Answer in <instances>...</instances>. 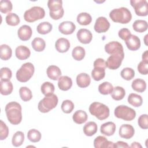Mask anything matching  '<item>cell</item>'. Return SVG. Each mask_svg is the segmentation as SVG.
<instances>
[{
  "label": "cell",
  "instance_id": "f35d334b",
  "mask_svg": "<svg viewBox=\"0 0 148 148\" xmlns=\"http://www.w3.org/2000/svg\"><path fill=\"white\" fill-rule=\"evenodd\" d=\"M24 140V134L21 131H17L13 136L12 143L15 147L20 146Z\"/></svg>",
  "mask_w": 148,
  "mask_h": 148
},
{
  "label": "cell",
  "instance_id": "4dcf8cb0",
  "mask_svg": "<svg viewBox=\"0 0 148 148\" xmlns=\"http://www.w3.org/2000/svg\"><path fill=\"white\" fill-rule=\"evenodd\" d=\"M125 95V91L124 88L120 86L113 87V90L111 93L112 98L116 101H120L124 98Z\"/></svg>",
  "mask_w": 148,
  "mask_h": 148
},
{
  "label": "cell",
  "instance_id": "8d00e7d4",
  "mask_svg": "<svg viewBox=\"0 0 148 148\" xmlns=\"http://www.w3.org/2000/svg\"><path fill=\"white\" fill-rule=\"evenodd\" d=\"M86 54L85 50L83 47L76 46L75 47L72 52V57L76 61L82 60Z\"/></svg>",
  "mask_w": 148,
  "mask_h": 148
},
{
  "label": "cell",
  "instance_id": "f907efd6",
  "mask_svg": "<svg viewBox=\"0 0 148 148\" xmlns=\"http://www.w3.org/2000/svg\"><path fill=\"white\" fill-rule=\"evenodd\" d=\"M138 71L142 75H147L148 73V61H142L138 65Z\"/></svg>",
  "mask_w": 148,
  "mask_h": 148
},
{
  "label": "cell",
  "instance_id": "9f6ffc18",
  "mask_svg": "<svg viewBox=\"0 0 148 148\" xmlns=\"http://www.w3.org/2000/svg\"><path fill=\"white\" fill-rule=\"evenodd\" d=\"M142 61H148V50H146L142 54Z\"/></svg>",
  "mask_w": 148,
  "mask_h": 148
},
{
  "label": "cell",
  "instance_id": "bcb514c9",
  "mask_svg": "<svg viewBox=\"0 0 148 148\" xmlns=\"http://www.w3.org/2000/svg\"><path fill=\"white\" fill-rule=\"evenodd\" d=\"M75 108L74 103L69 99L64 100L61 104V110L65 113H70Z\"/></svg>",
  "mask_w": 148,
  "mask_h": 148
},
{
  "label": "cell",
  "instance_id": "680465c9",
  "mask_svg": "<svg viewBox=\"0 0 148 148\" xmlns=\"http://www.w3.org/2000/svg\"><path fill=\"white\" fill-rule=\"evenodd\" d=\"M147 37V35H146L145 36V39H144V40H145V43L146 45H147V40H146Z\"/></svg>",
  "mask_w": 148,
  "mask_h": 148
},
{
  "label": "cell",
  "instance_id": "277c9868",
  "mask_svg": "<svg viewBox=\"0 0 148 148\" xmlns=\"http://www.w3.org/2000/svg\"><path fill=\"white\" fill-rule=\"evenodd\" d=\"M35 71L34 65L31 62H26L21 65L17 71L16 76L17 80L22 83L28 82L33 76Z\"/></svg>",
  "mask_w": 148,
  "mask_h": 148
},
{
  "label": "cell",
  "instance_id": "30bf717a",
  "mask_svg": "<svg viewBox=\"0 0 148 148\" xmlns=\"http://www.w3.org/2000/svg\"><path fill=\"white\" fill-rule=\"evenodd\" d=\"M110 28V23L105 17H99L95 21L94 30L100 34L106 32Z\"/></svg>",
  "mask_w": 148,
  "mask_h": 148
},
{
  "label": "cell",
  "instance_id": "b9f144b4",
  "mask_svg": "<svg viewBox=\"0 0 148 148\" xmlns=\"http://www.w3.org/2000/svg\"><path fill=\"white\" fill-rule=\"evenodd\" d=\"M47 6L50 12L58 11L62 8V1L61 0H49Z\"/></svg>",
  "mask_w": 148,
  "mask_h": 148
},
{
  "label": "cell",
  "instance_id": "83f0119b",
  "mask_svg": "<svg viewBox=\"0 0 148 148\" xmlns=\"http://www.w3.org/2000/svg\"><path fill=\"white\" fill-rule=\"evenodd\" d=\"M12 50L10 46L7 45L3 44L0 46V57L2 60H8L12 57Z\"/></svg>",
  "mask_w": 148,
  "mask_h": 148
},
{
  "label": "cell",
  "instance_id": "ab89813d",
  "mask_svg": "<svg viewBox=\"0 0 148 148\" xmlns=\"http://www.w3.org/2000/svg\"><path fill=\"white\" fill-rule=\"evenodd\" d=\"M6 23L8 25L10 26H16L20 23V18L14 13H9L5 17Z\"/></svg>",
  "mask_w": 148,
  "mask_h": 148
},
{
  "label": "cell",
  "instance_id": "d4e9b609",
  "mask_svg": "<svg viewBox=\"0 0 148 148\" xmlns=\"http://www.w3.org/2000/svg\"><path fill=\"white\" fill-rule=\"evenodd\" d=\"M97 124L94 121H89L83 127V132L88 136L94 135L97 131Z\"/></svg>",
  "mask_w": 148,
  "mask_h": 148
},
{
  "label": "cell",
  "instance_id": "3957f363",
  "mask_svg": "<svg viewBox=\"0 0 148 148\" xmlns=\"http://www.w3.org/2000/svg\"><path fill=\"white\" fill-rule=\"evenodd\" d=\"M89 112L99 120H103L107 119L110 113L109 108L103 103L94 102L89 106Z\"/></svg>",
  "mask_w": 148,
  "mask_h": 148
},
{
  "label": "cell",
  "instance_id": "d590c367",
  "mask_svg": "<svg viewBox=\"0 0 148 148\" xmlns=\"http://www.w3.org/2000/svg\"><path fill=\"white\" fill-rule=\"evenodd\" d=\"M52 28H53V26L50 23L45 21L40 23L37 26L36 29H37V32L39 34L45 35L49 33L52 30Z\"/></svg>",
  "mask_w": 148,
  "mask_h": 148
},
{
  "label": "cell",
  "instance_id": "9c48e42d",
  "mask_svg": "<svg viewBox=\"0 0 148 148\" xmlns=\"http://www.w3.org/2000/svg\"><path fill=\"white\" fill-rule=\"evenodd\" d=\"M124 58V53H116L111 54L106 62V66L110 69L114 70L119 68Z\"/></svg>",
  "mask_w": 148,
  "mask_h": 148
},
{
  "label": "cell",
  "instance_id": "ac0fdd59",
  "mask_svg": "<svg viewBox=\"0 0 148 148\" xmlns=\"http://www.w3.org/2000/svg\"><path fill=\"white\" fill-rule=\"evenodd\" d=\"M55 47L57 51L62 53H65L70 48V42L66 38H59L56 42Z\"/></svg>",
  "mask_w": 148,
  "mask_h": 148
},
{
  "label": "cell",
  "instance_id": "5bb4252c",
  "mask_svg": "<svg viewBox=\"0 0 148 148\" xmlns=\"http://www.w3.org/2000/svg\"><path fill=\"white\" fill-rule=\"evenodd\" d=\"M76 29L75 24L69 21H63L60 23L58 25L59 31L64 35H70L73 34V32Z\"/></svg>",
  "mask_w": 148,
  "mask_h": 148
},
{
  "label": "cell",
  "instance_id": "44dd1931",
  "mask_svg": "<svg viewBox=\"0 0 148 148\" xmlns=\"http://www.w3.org/2000/svg\"><path fill=\"white\" fill-rule=\"evenodd\" d=\"M72 86V80L71 77L67 76H60L58 80V86L62 91L69 90Z\"/></svg>",
  "mask_w": 148,
  "mask_h": 148
},
{
  "label": "cell",
  "instance_id": "ba28073f",
  "mask_svg": "<svg viewBox=\"0 0 148 148\" xmlns=\"http://www.w3.org/2000/svg\"><path fill=\"white\" fill-rule=\"evenodd\" d=\"M130 3L137 16H146L148 14V3L146 0H131Z\"/></svg>",
  "mask_w": 148,
  "mask_h": 148
},
{
  "label": "cell",
  "instance_id": "c3c4849f",
  "mask_svg": "<svg viewBox=\"0 0 148 148\" xmlns=\"http://www.w3.org/2000/svg\"><path fill=\"white\" fill-rule=\"evenodd\" d=\"M0 122V139L2 140L8 136L9 128L2 120H1Z\"/></svg>",
  "mask_w": 148,
  "mask_h": 148
},
{
  "label": "cell",
  "instance_id": "cb8c5ba5",
  "mask_svg": "<svg viewBox=\"0 0 148 148\" xmlns=\"http://www.w3.org/2000/svg\"><path fill=\"white\" fill-rule=\"evenodd\" d=\"M73 120L78 124H82L85 123L88 119L87 113L82 110H78L75 112L72 116Z\"/></svg>",
  "mask_w": 148,
  "mask_h": 148
},
{
  "label": "cell",
  "instance_id": "d6986e66",
  "mask_svg": "<svg viewBox=\"0 0 148 148\" xmlns=\"http://www.w3.org/2000/svg\"><path fill=\"white\" fill-rule=\"evenodd\" d=\"M16 57L20 60H25L29 57L31 51L29 48L25 46H19L16 47L15 50Z\"/></svg>",
  "mask_w": 148,
  "mask_h": 148
},
{
  "label": "cell",
  "instance_id": "484cf974",
  "mask_svg": "<svg viewBox=\"0 0 148 148\" xmlns=\"http://www.w3.org/2000/svg\"><path fill=\"white\" fill-rule=\"evenodd\" d=\"M131 87L134 90L139 92H143L146 90V83L142 79H136L132 82Z\"/></svg>",
  "mask_w": 148,
  "mask_h": 148
},
{
  "label": "cell",
  "instance_id": "8992f818",
  "mask_svg": "<svg viewBox=\"0 0 148 148\" xmlns=\"http://www.w3.org/2000/svg\"><path fill=\"white\" fill-rule=\"evenodd\" d=\"M114 116L118 118L125 121H131L136 117L135 111L131 108L126 105H119L114 112Z\"/></svg>",
  "mask_w": 148,
  "mask_h": 148
},
{
  "label": "cell",
  "instance_id": "2e32d148",
  "mask_svg": "<svg viewBox=\"0 0 148 148\" xmlns=\"http://www.w3.org/2000/svg\"><path fill=\"white\" fill-rule=\"evenodd\" d=\"M94 146L95 148H113L114 147V143L108 140V139L103 136H98L96 137L94 140Z\"/></svg>",
  "mask_w": 148,
  "mask_h": 148
},
{
  "label": "cell",
  "instance_id": "60d3db41",
  "mask_svg": "<svg viewBox=\"0 0 148 148\" xmlns=\"http://www.w3.org/2000/svg\"><path fill=\"white\" fill-rule=\"evenodd\" d=\"M19 94L21 99L24 102L28 101L32 98L31 90L27 87H21L19 90Z\"/></svg>",
  "mask_w": 148,
  "mask_h": 148
},
{
  "label": "cell",
  "instance_id": "11a10c76",
  "mask_svg": "<svg viewBox=\"0 0 148 148\" xmlns=\"http://www.w3.org/2000/svg\"><path fill=\"white\" fill-rule=\"evenodd\" d=\"M130 146L128 145L124 142L123 141H118L116 143H114V147L118 148V147H124V148H127Z\"/></svg>",
  "mask_w": 148,
  "mask_h": 148
},
{
  "label": "cell",
  "instance_id": "f5cc1de1",
  "mask_svg": "<svg viewBox=\"0 0 148 148\" xmlns=\"http://www.w3.org/2000/svg\"><path fill=\"white\" fill-rule=\"evenodd\" d=\"M64 10L63 8L59 10L58 11H56L54 12H49V15L51 17V18H53V20H59L61 18H62L64 16Z\"/></svg>",
  "mask_w": 148,
  "mask_h": 148
},
{
  "label": "cell",
  "instance_id": "9a60e30c",
  "mask_svg": "<svg viewBox=\"0 0 148 148\" xmlns=\"http://www.w3.org/2000/svg\"><path fill=\"white\" fill-rule=\"evenodd\" d=\"M135 133L134 127L130 124H123L119 129V135L120 137L128 139L131 138Z\"/></svg>",
  "mask_w": 148,
  "mask_h": 148
},
{
  "label": "cell",
  "instance_id": "6f0895ef",
  "mask_svg": "<svg viewBox=\"0 0 148 148\" xmlns=\"http://www.w3.org/2000/svg\"><path fill=\"white\" fill-rule=\"evenodd\" d=\"M130 147H142V146L140 145V144L139 143H138L137 142H134L131 144Z\"/></svg>",
  "mask_w": 148,
  "mask_h": 148
},
{
  "label": "cell",
  "instance_id": "6da1fadb",
  "mask_svg": "<svg viewBox=\"0 0 148 148\" xmlns=\"http://www.w3.org/2000/svg\"><path fill=\"white\" fill-rule=\"evenodd\" d=\"M5 112L8 121L13 125L20 124L22 120L21 106L16 102H10L5 106Z\"/></svg>",
  "mask_w": 148,
  "mask_h": 148
},
{
  "label": "cell",
  "instance_id": "ee69618b",
  "mask_svg": "<svg viewBox=\"0 0 148 148\" xmlns=\"http://www.w3.org/2000/svg\"><path fill=\"white\" fill-rule=\"evenodd\" d=\"M121 76L123 79L126 80H130L133 79L135 76V71L134 70L129 67L124 68L120 73Z\"/></svg>",
  "mask_w": 148,
  "mask_h": 148
},
{
  "label": "cell",
  "instance_id": "7c38bea8",
  "mask_svg": "<svg viewBox=\"0 0 148 148\" xmlns=\"http://www.w3.org/2000/svg\"><path fill=\"white\" fill-rule=\"evenodd\" d=\"M79 41L83 44H88L92 39V35L90 31L86 28L80 29L76 34Z\"/></svg>",
  "mask_w": 148,
  "mask_h": 148
},
{
  "label": "cell",
  "instance_id": "5b68a950",
  "mask_svg": "<svg viewBox=\"0 0 148 148\" xmlns=\"http://www.w3.org/2000/svg\"><path fill=\"white\" fill-rule=\"evenodd\" d=\"M58 97L53 94L49 96H45L38 103V109L42 113H47L55 108L58 104Z\"/></svg>",
  "mask_w": 148,
  "mask_h": 148
},
{
  "label": "cell",
  "instance_id": "681fc988",
  "mask_svg": "<svg viewBox=\"0 0 148 148\" xmlns=\"http://www.w3.org/2000/svg\"><path fill=\"white\" fill-rule=\"evenodd\" d=\"M139 126L142 129H147L148 128V116L146 114H142L138 120Z\"/></svg>",
  "mask_w": 148,
  "mask_h": 148
},
{
  "label": "cell",
  "instance_id": "4316f807",
  "mask_svg": "<svg viewBox=\"0 0 148 148\" xmlns=\"http://www.w3.org/2000/svg\"><path fill=\"white\" fill-rule=\"evenodd\" d=\"M1 94L3 95H8L10 94L13 90L12 83L9 81L1 80Z\"/></svg>",
  "mask_w": 148,
  "mask_h": 148
},
{
  "label": "cell",
  "instance_id": "db71d44e",
  "mask_svg": "<svg viewBox=\"0 0 148 148\" xmlns=\"http://www.w3.org/2000/svg\"><path fill=\"white\" fill-rule=\"evenodd\" d=\"M94 67H101L106 69V62L101 58H97L94 62Z\"/></svg>",
  "mask_w": 148,
  "mask_h": 148
},
{
  "label": "cell",
  "instance_id": "8fae6325",
  "mask_svg": "<svg viewBox=\"0 0 148 148\" xmlns=\"http://www.w3.org/2000/svg\"><path fill=\"white\" fill-rule=\"evenodd\" d=\"M105 51L109 54L116 53H124L123 45L117 41H112L105 46Z\"/></svg>",
  "mask_w": 148,
  "mask_h": 148
},
{
  "label": "cell",
  "instance_id": "f6af8a7d",
  "mask_svg": "<svg viewBox=\"0 0 148 148\" xmlns=\"http://www.w3.org/2000/svg\"><path fill=\"white\" fill-rule=\"evenodd\" d=\"M13 6L10 1L2 0L0 2V11L2 13H7L12 10Z\"/></svg>",
  "mask_w": 148,
  "mask_h": 148
},
{
  "label": "cell",
  "instance_id": "d6a6232c",
  "mask_svg": "<svg viewBox=\"0 0 148 148\" xmlns=\"http://www.w3.org/2000/svg\"><path fill=\"white\" fill-rule=\"evenodd\" d=\"M91 15L86 12L80 13L77 16V22L82 25H87L91 23Z\"/></svg>",
  "mask_w": 148,
  "mask_h": 148
},
{
  "label": "cell",
  "instance_id": "1f68e13d",
  "mask_svg": "<svg viewBox=\"0 0 148 148\" xmlns=\"http://www.w3.org/2000/svg\"><path fill=\"white\" fill-rule=\"evenodd\" d=\"M31 45L35 51L40 52L45 50L46 47V43L42 38H35L32 41Z\"/></svg>",
  "mask_w": 148,
  "mask_h": 148
},
{
  "label": "cell",
  "instance_id": "7a4b0ae2",
  "mask_svg": "<svg viewBox=\"0 0 148 148\" xmlns=\"http://www.w3.org/2000/svg\"><path fill=\"white\" fill-rule=\"evenodd\" d=\"M109 17L113 22L121 24H127L132 19L131 12L125 7L113 9L109 13Z\"/></svg>",
  "mask_w": 148,
  "mask_h": 148
},
{
  "label": "cell",
  "instance_id": "e0dca14e",
  "mask_svg": "<svg viewBox=\"0 0 148 148\" xmlns=\"http://www.w3.org/2000/svg\"><path fill=\"white\" fill-rule=\"evenodd\" d=\"M32 34L31 28L27 25L21 26L17 31V35L19 39L23 41L28 40Z\"/></svg>",
  "mask_w": 148,
  "mask_h": 148
},
{
  "label": "cell",
  "instance_id": "816d5d0a",
  "mask_svg": "<svg viewBox=\"0 0 148 148\" xmlns=\"http://www.w3.org/2000/svg\"><path fill=\"white\" fill-rule=\"evenodd\" d=\"M131 32L128 28H121L119 30L118 32L119 36L123 40H125L127 39V38L131 35Z\"/></svg>",
  "mask_w": 148,
  "mask_h": 148
},
{
  "label": "cell",
  "instance_id": "603a6c76",
  "mask_svg": "<svg viewBox=\"0 0 148 148\" xmlns=\"http://www.w3.org/2000/svg\"><path fill=\"white\" fill-rule=\"evenodd\" d=\"M47 75L51 80H57L61 75V71L60 68L56 65H50L48 66L47 71Z\"/></svg>",
  "mask_w": 148,
  "mask_h": 148
},
{
  "label": "cell",
  "instance_id": "e575fe53",
  "mask_svg": "<svg viewBox=\"0 0 148 148\" xmlns=\"http://www.w3.org/2000/svg\"><path fill=\"white\" fill-rule=\"evenodd\" d=\"M55 90L54 86L49 82H44L40 87V90L45 96H49L53 94Z\"/></svg>",
  "mask_w": 148,
  "mask_h": 148
},
{
  "label": "cell",
  "instance_id": "52a82bcc",
  "mask_svg": "<svg viewBox=\"0 0 148 148\" xmlns=\"http://www.w3.org/2000/svg\"><path fill=\"white\" fill-rule=\"evenodd\" d=\"M45 16V11L40 6H33L26 10L24 14V20L28 23H33L42 19Z\"/></svg>",
  "mask_w": 148,
  "mask_h": 148
},
{
  "label": "cell",
  "instance_id": "7402d4cb",
  "mask_svg": "<svg viewBox=\"0 0 148 148\" xmlns=\"http://www.w3.org/2000/svg\"><path fill=\"white\" fill-rule=\"evenodd\" d=\"M91 82L90 76L86 73H81L76 77L77 85L80 88H86L88 87Z\"/></svg>",
  "mask_w": 148,
  "mask_h": 148
},
{
  "label": "cell",
  "instance_id": "f546056e",
  "mask_svg": "<svg viewBox=\"0 0 148 148\" xmlns=\"http://www.w3.org/2000/svg\"><path fill=\"white\" fill-rule=\"evenodd\" d=\"M147 27L148 25L147 21L143 20H135L132 24L134 30L140 33L146 31L147 29Z\"/></svg>",
  "mask_w": 148,
  "mask_h": 148
},
{
  "label": "cell",
  "instance_id": "f1b7e54d",
  "mask_svg": "<svg viewBox=\"0 0 148 148\" xmlns=\"http://www.w3.org/2000/svg\"><path fill=\"white\" fill-rule=\"evenodd\" d=\"M128 102L134 107H139L142 105L143 99L140 95L137 94L131 93L128 97Z\"/></svg>",
  "mask_w": 148,
  "mask_h": 148
},
{
  "label": "cell",
  "instance_id": "836d02e7",
  "mask_svg": "<svg viewBox=\"0 0 148 148\" xmlns=\"http://www.w3.org/2000/svg\"><path fill=\"white\" fill-rule=\"evenodd\" d=\"M92 79L95 81H99L103 79L105 76V69L101 67H94L91 71Z\"/></svg>",
  "mask_w": 148,
  "mask_h": 148
},
{
  "label": "cell",
  "instance_id": "7dc6e473",
  "mask_svg": "<svg viewBox=\"0 0 148 148\" xmlns=\"http://www.w3.org/2000/svg\"><path fill=\"white\" fill-rule=\"evenodd\" d=\"M1 80L9 81L12 76V72L11 70L7 67H3L0 71Z\"/></svg>",
  "mask_w": 148,
  "mask_h": 148
},
{
  "label": "cell",
  "instance_id": "4fadbf2b",
  "mask_svg": "<svg viewBox=\"0 0 148 148\" xmlns=\"http://www.w3.org/2000/svg\"><path fill=\"white\" fill-rule=\"evenodd\" d=\"M124 41L127 48L130 50L135 51L138 50L140 47V39L136 35L131 34Z\"/></svg>",
  "mask_w": 148,
  "mask_h": 148
},
{
  "label": "cell",
  "instance_id": "7bdbcfd3",
  "mask_svg": "<svg viewBox=\"0 0 148 148\" xmlns=\"http://www.w3.org/2000/svg\"><path fill=\"white\" fill-rule=\"evenodd\" d=\"M41 133L36 129L29 130L27 133L28 139L32 142H39L41 139Z\"/></svg>",
  "mask_w": 148,
  "mask_h": 148
},
{
  "label": "cell",
  "instance_id": "74e56055",
  "mask_svg": "<svg viewBox=\"0 0 148 148\" xmlns=\"http://www.w3.org/2000/svg\"><path fill=\"white\" fill-rule=\"evenodd\" d=\"M113 90V87L111 83L108 82H103L98 86L99 92L103 95H108L112 93Z\"/></svg>",
  "mask_w": 148,
  "mask_h": 148
},
{
  "label": "cell",
  "instance_id": "ffe728a7",
  "mask_svg": "<svg viewBox=\"0 0 148 148\" xmlns=\"http://www.w3.org/2000/svg\"><path fill=\"white\" fill-rule=\"evenodd\" d=\"M116 125L113 122L109 121L101 125L100 131L102 134L109 136L114 134L116 131Z\"/></svg>",
  "mask_w": 148,
  "mask_h": 148
}]
</instances>
